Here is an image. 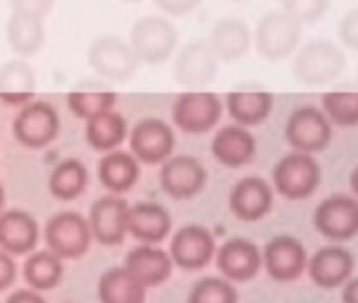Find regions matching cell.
I'll return each instance as SVG.
<instances>
[{
    "label": "cell",
    "mask_w": 358,
    "mask_h": 303,
    "mask_svg": "<svg viewBox=\"0 0 358 303\" xmlns=\"http://www.w3.org/2000/svg\"><path fill=\"white\" fill-rule=\"evenodd\" d=\"M66 303H72V301H66Z\"/></svg>",
    "instance_id": "obj_48"
},
{
    "label": "cell",
    "mask_w": 358,
    "mask_h": 303,
    "mask_svg": "<svg viewBox=\"0 0 358 303\" xmlns=\"http://www.w3.org/2000/svg\"><path fill=\"white\" fill-rule=\"evenodd\" d=\"M215 263L230 282H247L262 269V251L247 238H228L215 251Z\"/></svg>",
    "instance_id": "obj_17"
},
{
    "label": "cell",
    "mask_w": 358,
    "mask_h": 303,
    "mask_svg": "<svg viewBox=\"0 0 358 303\" xmlns=\"http://www.w3.org/2000/svg\"><path fill=\"white\" fill-rule=\"evenodd\" d=\"M41 240L38 221L22 209L0 213V249L9 255H30Z\"/></svg>",
    "instance_id": "obj_21"
},
{
    "label": "cell",
    "mask_w": 358,
    "mask_h": 303,
    "mask_svg": "<svg viewBox=\"0 0 358 303\" xmlns=\"http://www.w3.org/2000/svg\"><path fill=\"white\" fill-rule=\"evenodd\" d=\"M213 158L226 169H241L255 158L257 141L241 124H228L220 128L211 141Z\"/></svg>",
    "instance_id": "obj_20"
},
{
    "label": "cell",
    "mask_w": 358,
    "mask_h": 303,
    "mask_svg": "<svg viewBox=\"0 0 358 303\" xmlns=\"http://www.w3.org/2000/svg\"><path fill=\"white\" fill-rule=\"evenodd\" d=\"M217 244L211 230L201 223H188L179 228L171 238V261L175 267H182L186 272H196L207 267L215 257Z\"/></svg>",
    "instance_id": "obj_10"
},
{
    "label": "cell",
    "mask_w": 358,
    "mask_h": 303,
    "mask_svg": "<svg viewBox=\"0 0 358 303\" xmlns=\"http://www.w3.org/2000/svg\"><path fill=\"white\" fill-rule=\"evenodd\" d=\"M350 188H352V192H354L356 198H358V167H354V171H352V175H350Z\"/></svg>",
    "instance_id": "obj_43"
},
{
    "label": "cell",
    "mask_w": 358,
    "mask_h": 303,
    "mask_svg": "<svg viewBox=\"0 0 358 303\" xmlns=\"http://www.w3.org/2000/svg\"><path fill=\"white\" fill-rule=\"evenodd\" d=\"M127 118L118 112H103L87 120L85 139L95 152H112L127 139Z\"/></svg>",
    "instance_id": "obj_29"
},
{
    "label": "cell",
    "mask_w": 358,
    "mask_h": 303,
    "mask_svg": "<svg viewBox=\"0 0 358 303\" xmlns=\"http://www.w3.org/2000/svg\"><path fill=\"white\" fill-rule=\"evenodd\" d=\"M15 278H17V263L13 255L0 249V290H7L9 286H13Z\"/></svg>",
    "instance_id": "obj_40"
},
{
    "label": "cell",
    "mask_w": 358,
    "mask_h": 303,
    "mask_svg": "<svg viewBox=\"0 0 358 303\" xmlns=\"http://www.w3.org/2000/svg\"><path fill=\"white\" fill-rule=\"evenodd\" d=\"M5 202H7V194H5L3 184H0V213H3V209H5Z\"/></svg>",
    "instance_id": "obj_44"
},
{
    "label": "cell",
    "mask_w": 358,
    "mask_h": 303,
    "mask_svg": "<svg viewBox=\"0 0 358 303\" xmlns=\"http://www.w3.org/2000/svg\"><path fill=\"white\" fill-rule=\"evenodd\" d=\"M306 272L320 288L343 286L354 272V255L339 244L322 246L308 259Z\"/></svg>",
    "instance_id": "obj_18"
},
{
    "label": "cell",
    "mask_w": 358,
    "mask_h": 303,
    "mask_svg": "<svg viewBox=\"0 0 358 303\" xmlns=\"http://www.w3.org/2000/svg\"><path fill=\"white\" fill-rule=\"evenodd\" d=\"M171 213L158 202H137L129 207V234L143 244H158L171 234Z\"/></svg>",
    "instance_id": "obj_23"
},
{
    "label": "cell",
    "mask_w": 358,
    "mask_h": 303,
    "mask_svg": "<svg viewBox=\"0 0 358 303\" xmlns=\"http://www.w3.org/2000/svg\"><path fill=\"white\" fill-rule=\"evenodd\" d=\"M188 303H238V290L224 276H205L190 288Z\"/></svg>",
    "instance_id": "obj_33"
},
{
    "label": "cell",
    "mask_w": 358,
    "mask_h": 303,
    "mask_svg": "<svg viewBox=\"0 0 358 303\" xmlns=\"http://www.w3.org/2000/svg\"><path fill=\"white\" fill-rule=\"evenodd\" d=\"M148 288L122 265L110 267L99 276L97 297L101 303H143Z\"/></svg>",
    "instance_id": "obj_27"
},
{
    "label": "cell",
    "mask_w": 358,
    "mask_h": 303,
    "mask_svg": "<svg viewBox=\"0 0 358 303\" xmlns=\"http://www.w3.org/2000/svg\"><path fill=\"white\" fill-rule=\"evenodd\" d=\"M314 228L320 236L345 242L358 236V200L335 194L324 198L314 211Z\"/></svg>",
    "instance_id": "obj_13"
},
{
    "label": "cell",
    "mask_w": 358,
    "mask_h": 303,
    "mask_svg": "<svg viewBox=\"0 0 358 303\" xmlns=\"http://www.w3.org/2000/svg\"><path fill=\"white\" fill-rule=\"evenodd\" d=\"M139 161L131 154V152L112 149L106 152L101 161L97 163V177L101 186L112 194H124L129 192L137 179H139Z\"/></svg>",
    "instance_id": "obj_24"
},
{
    "label": "cell",
    "mask_w": 358,
    "mask_h": 303,
    "mask_svg": "<svg viewBox=\"0 0 358 303\" xmlns=\"http://www.w3.org/2000/svg\"><path fill=\"white\" fill-rule=\"evenodd\" d=\"M224 105L215 93L209 91H186L177 95L171 108V118L179 131L188 135L209 133L222 118Z\"/></svg>",
    "instance_id": "obj_4"
},
{
    "label": "cell",
    "mask_w": 358,
    "mask_h": 303,
    "mask_svg": "<svg viewBox=\"0 0 358 303\" xmlns=\"http://www.w3.org/2000/svg\"><path fill=\"white\" fill-rule=\"evenodd\" d=\"M230 211L236 219L253 223L264 219L274 205L272 186L262 177H245L230 192Z\"/></svg>",
    "instance_id": "obj_19"
},
{
    "label": "cell",
    "mask_w": 358,
    "mask_h": 303,
    "mask_svg": "<svg viewBox=\"0 0 358 303\" xmlns=\"http://www.w3.org/2000/svg\"><path fill=\"white\" fill-rule=\"evenodd\" d=\"M322 110L329 122L339 126L358 124V91H337L322 95Z\"/></svg>",
    "instance_id": "obj_35"
},
{
    "label": "cell",
    "mask_w": 358,
    "mask_h": 303,
    "mask_svg": "<svg viewBox=\"0 0 358 303\" xmlns=\"http://www.w3.org/2000/svg\"><path fill=\"white\" fill-rule=\"evenodd\" d=\"M162 192L173 200H190L199 196L207 186V171L199 158L188 154H177L160 167Z\"/></svg>",
    "instance_id": "obj_12"
},
{
    "label": "cell",
    "mask_w": 358,
    "mask_h": 303,
    "mask_svg": "<svg viewBox=\"0 0 358 303\" xmlns=\"http://www.w3.org/2000/svg\"><path fill=\"white\" fill-rule=\"evenodd\" d=\"M226 108L241 126H257L268 120L274 97L268 91H232L226 95Z\"/></svg>",
    "instance_id": "obj_28"
},
{
    "label": "cell",
    "mask_w": 358,
    "mask_h": 303,
    "mask_svg": "<svg viewBox=\"0 0 358 303\" xmlns=\"http://www.w3.org/2000/svg\"><path fill=\"white\" fill-rule=\"evenodd\" d=\"M291 70L301 84L320 87L341 76L345 70V55L331 40H312L297 51Z\"/></svg>",
    "instance_id": "obj_1"
},
{
    "label": "cell",
    "mask_w": 358,
    "mask_h": 303,
    "mask_svg": "<svg viewBox=\"0 0 358 303\" xmlns=\"http://www.w3.org/2000/svg\"><path fill=\"white\" fill-rule=\"evenodd\" d=\"M262 265L276 282H293L301 278L308 265L306 246L289 234L274 236L262 251Z\"/></svg>",
    "instance_id": "obj_16"
},
{
    "label": "cell",
    "mask_w": 358,
    "mask_h": 303,
    "mask_svg": "<svg viewBox=\"0 0 358 303\" xmlns=\"http://www.w3.org/2000/svg\"><path fill=\"white\" fill-rule=\"evenodd\" d=\"M87 61L95 74L116 82L131 80L139 70V59L135 57L133 49L114 34H106L93 40L87 51Z\"/></svg>",
    "instance_id": "obj_7"
},
{
    "label": "cell",
    "mask_w": 358,
    "mask_h": 303,
    "mask_svg": "<svg viewBox=\"0 0 358 303\" xmlns=\"http://www.w3.org/2000/svg\"><path fill=\"white\" fill-rule=\"evenodd\" d=\"M24 280L34 290H51L64 278V259L53 251H32L26 255L24 263Z\"/></svg>",
    "instance_id": "obj_30"
},
{
    "label": "cell",
    "mask_w": 358,
    "mask_h": 303,
    "mask_svg": "<svg viewBox=\"0 0 358 303\" xmlns=\"http://www.w3.org/2000/svg\"><path fill=\"white\" fill-rule=\"evenodd\" d=\"M280 3H282V13H287L301 26L303 24L312 26L324 17L331 0H280Z\"/></svg>",
    "instance_id": "obj_36"
},
{
    "label": "cell",
    "mask_w": 358,
    "mask_h": 303,
    "mask_svg": "<svg viewBox=\"0 0 358 303\" xmlns=\"http://www.w3.org/2000/svg\"><path fill=\"white\" fill-rule=\"evenodd\" d=\"M36 93V74L24 59L0 66V101L7 105H26Z\"/></svg>",
    "instance_id": "obj_26"
},
{
    "label": "cell",
    "mask_w": 358,
    "mask_h": 303,
    "mask_svg": "<svg viewBox=\"0 0 358 303\" xmlns=\"http://www.w3.org/2000/svg\"><path fill=\"white\" fill-rule=\"evenodd\" d=\"M356 84H358V72H356Z\"/></svg>",
    "instance_id": "obj_47"
},
{
    "label": "cell",
    "mask_w": 358,
    "mask_h": 303,
    "mask_svg": "<svg viewBox=\"0 0 358 303\" xmlns=\"http://www.w3.org/2000/svg\"><path fill=\"white\" fill-rule=\"evenodd\" d=\"M5 303H47V299L41 295V290L34 288H17L9 295V299Z\"/></svg>",
    "instance_id": "obj_41"
},
{
    "label": "cell",
    "mask_w": 358,
    "mask_h": 303,
    "mask_svg": "<svg viewBox=\"0 0 358 303\" xmlns=\"http://www.w3.org/2000/svg\"><path fill=\"white\" fill-rule=\"evenodd\" d=\"M124 267L145 286H160L162 282L169 280L173 274V261L169 251L156 246V244H139L131 249L124 257Z\"/></svg>",
    "instance_id": "obj_22"
},
{
    "label": "cell",
    "mask_w": 358,
    "mask_h": 303,
    "mask_svg": "<svg viewBox=\"0 0 358 303\" xmlns=\"http://www.w3.org/2000/svg\"><path fill=\"white\" fill-rule=\"evenodd\" d=\"M177 28L166 17H141L131 28L129 47L143 64H164L177 47Z\"/></svg>",
    "instance_id": "obj_3"
},
{
    "label": "cell",
    "mask_w": 358,
    "mask_h": 303,
    "mask_svg": "<svg viewBox=\"0 0 358 303\" xmlns=\"http://www.w3.org/2000/svg\"><path fill=\"white\" fill-rule=\"evenodd\" d=\"M272 184L282 198L306 200L316 192L320 184V167L312 154L291 152L272 169Z\"/></svg>",
    "instance_id": "obj_2"
},
{
    "label": "cell",
    "mask_w": 358,
    "mask_h": 303,
    "mask_svg": "<svg viewBox=\"0 0 358 303\" xmlns=\"http://www.w3.org/2000/svg\"><path fill=\"white\" fill-rule=\"evenodd\" d=\"M118 95L112 91H72L68 93V108L76 118L89 120L97 114L110 112Z\"/></svg>",
    "instance_id": "obj_34"
},
{
    "label": "cell",
    "mask_w": 358,
    "mask_h": 303,
    "mask_svg": "<svg viewBox=\"0 0 358 303\" xmlns=\"http://www.w3.org/2000/svg\"><path fill=\"white\" fill-rule=\"evenodd\" d=\"M45 242L62 259H80L91 249L93 234L87 217L76 211H62L47 221Z\"/></svg>",
    "instance_id": "obj_6"
},
{
    "label": "cell",
    "mask_w": 358,
    "mask_h": 303,
    "mask_svg": "<svg viewBox=\"0 0 358 303\" xmlns=\"http://www.w3.org/2000/svg\"><path fill=\"white\" fill-rule=\"evenodd\" d=\"M251 40H253V34L243 20L224 17L213 26L207 43L220 61H236L249 53Z\"/></svg>",
    "instance_id": "obj_25"
},
{
    "label": "cell",
    "mask_w": 358,
    "mask_h": 303,
    "mask_svg": "<svg viewBox=\"0 0 358 303\" xmlns=\"http://www.w3.org/2000/svg\"><path fill=\"white\" fill-rule=\"evenodd\" d=\"M9 3L13 13L36 20H45L55 7V0H9Z\"/></svg>",
    "instance_id": "obj_37"
},
{
    "label": "cell",
    "mask_w": 358,
    "mask_h": 303,
    "mask_svg": "<svg viewBox=\"0 0 358 303\" xmlns=\"http://www.w3.org/2000/svg\"><path fill=\"white\" fill-rule=\"evenodd\" d=\"M62 122L57 110L47 101L26 103L13 120L15 139L30 149H41L53 143L59 135Z\"/></svg>",
    "instance_id": "obj_9"
},
{
    "label": "cell",
    "mask_w": 358,
    "mask_h": 303,
    "mask_svg": "<svg viewBox=\"0 0 358 303\" xmlns=\"http://www.w3.org/2000/svg\"><path fill=\"white\" fill-rule=\"evenodd\" d=\"M301 40V24L282 11L266 13L255 28V51L268 61L287 59L297 51Z\"/></svg>",
    "instance_id": "obj_5"
},
{
    "label": "cell",
    "mask_w": 358,
    "mask_h": 303,
    "mask_svg": "<svg viewBox=\"0 0 358 303\" xmlns=\"http://www.w3.org/2000/svg\"><path fill=\"white\" fill-rule=\"evenodd\" d=\"M120 3H141V0H120Z\"/></svg>",
    "instance_id": "obj_45"
},
{
    "label": "cell",
    "mask_w": 358,
    "mask_h": 303,
    "mask_svg": "<svg viewBox=\"0 0 358 303\" xmlns=\"http://www.w3.org/2000/svg\"><path fill=\"white\" fill-rule=\"evenodd\" d=\"M217 70H220V59L209 47V43L194 40L179 51L175 59L173 76L188 91H201L203 87L215 80Z\"/></svg>",
    "instance_id": "obj_14"
},
{
    "label": "cell",
    "mask_w": 358,
    "mask_h": 303,
    "mask_svg": "<svg viewBox=\"0 0 358 303\" xmlns=\"http://www.w3.org/2000/svg\"><path fill=\"white\" fill-rule=\"evenodd\" d=\"M232 3H243V0H232Z\"/></svg>",
    "instance_id": "obj_46"
},
{
    "label": "cell",
    "mask_w": 358,
    "mask_h": 303,
    "mask_svg": "<svg viewBox=\"0 0 358 303\" xmlns=\"http://www.w3.org/2000/svg\"><path fill=\"white\" fill-rule=\"evenodd\" d=\"M7 40L20 57H36L45 45V20L13 13L7 24Z\"/></svg>",
    "instance_id": "obj_31"
},
{
    "label": "cell",
    "mask_w": 358,
    "mask_h": 303,
    "mask_svg": "<svg viewBox=\"0 0 358 303\" xmlns=\"http://www.w3.org/2000/svg\"><path fill=\"white\" fill-rule=\"evenodd\" d=\"M87 186H89V171L76 158L62 161L49 177V192L53 194V198L62 202L76 200L87 190Z\"/></svg>",
    "instance_id": "obj_32"
},
{
    "label": "cell",
    "mask_w": 358,
    "mask_h": 303,
    "mask_svg": "<svg viewBox=\"0 0 358 303\" xmlns=\"http://www.w3.org/2000/svg\"><path fill=\"white\" fill-rule=\"evenodd\" d=\"M285 137L295 152L316 154V152L327 149V145L331 143L333 128L324 112L314 105H301L289 116Z\"/></svg>",
    "instance_id": "obj_8"
},
{
    "label": "cell",
    "mask_w": 358,
    "mask_h": 303,
    "mask_svg": "<svg viewBox=\"0 0 358 303\" xmlns=\"http://www.w3.org/2000/svg\"><path fill=\"white\" fill-rule=\"evenodd\" d=\"M203 0H154V5L171 17H184L201 7Z\"/></svg>",
    "instance_id": "obj_39"
},
{
    "label": "cell",
    "mask_w": 358,
    "mask_h": 303,
    "mask_svg": "<svg viewBox=\"0 0 358 303\" xmlns=\"http://www.w3.org/2000/svg\"><path fill=\"white\" fill-rule=\"evenodd\" d=\"M131 154L143 165H162L173 156L175 149V133L169 122L160 118H141L131 135Z\"/></svg>",
    "instance_id": "obj_11"
},
{
    "label": "cell",
    "mask_w": 358,
    "mask_h": 303,
    "mask_svg": "<svg viewBox=\"0 0 358 303\" xmlns=\"http://www.w3.org/2000/svg\"><path fill=\"white\" fill-rule=\"evenodd\" d=\"M341 301L343 303H358V278H352L343 284Z\"/></svg>",
    "instance_id": "obj_42"
},
{
    "label": "cell",
    "mask_w": 358,
    "mask_h": 303,
    "mask_svg": "<svg viewBox=\"0 0 358 303\" xmlns=\"http://www.w3.org/2000/svg\"><path fill=\"white\" fill-rule=\"evenodd\" d=\"M337 34L343 47H348L350 51L358 53V9L348 11L337 26Z\"/></svg>",
    "instance_id": "obj_38"
},
{
    "label": "cell",
    "mask_w": 358,
    "mask_h": 303,
    "mask_svg": "<svg viewBox=\"0 0 358 303\" xmlns=\"http://www.w3.org/2000/svg\"><path fill=\"white\" fill-rule=\"evenodd\" d=\"M87 221L93 240L106 246H118L129 234V205L120 194L101 196L91 205Z\"/></svg>",
    "instance_id": "obj_15"
}]
</instances>
